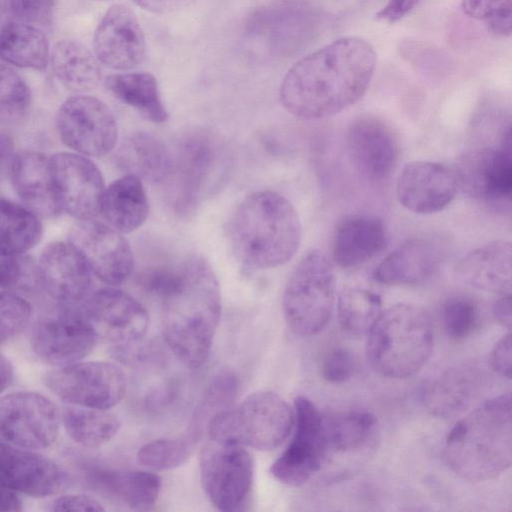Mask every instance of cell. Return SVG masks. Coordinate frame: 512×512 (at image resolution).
I'll use <instances>...</instances> for the list:
<instances>
[{
	"label": "cell",
	"instance_id": "1",
	"mask_svg": "<svg viewBox=\"0 0 512 512\" xmlns=\"http://www.w3.org/2000/svg\"><path fill=\"white\" fill-rule=\"evenodd\" d=\"M376 52L365 39L339 38L297 61L279 89L283 107L293 116L320 119L357 103L376 67Z\"/></svg>",
	"mask_w": 512,
	"mask_h": 512
},
{
	"label": "cell",
	"instance_id": "2",
	"mask_svg": "<svg viewBox=\"0 0 512 512\" xmlns=\"http://www.w3.org/2000/svg\"><path fill=\"white\" fill-rule=\"evenodd\" d=\"M161 300L167 345L187 368L201 367L210 355L221 315L220 287L208 262L199 256L186 260Z\"/></svg>",
	"mask_w": 512,
	"mask_h": 512
},
{
	"label": "cell",
	"instance_id": "3",
	"mask_svg": "<svg viewBox=\"0 0 512 512\" xmlns=\"http://www.w3.org/2000/svg\"><path fill=\"white\" fill-rule=\"evenodd\" d=\"M301 235L296 209L287 198L271 190L244 198L228 224L233 252L241 263L253 269L287 263L297 252Z\"/></svg>",
	"mask_w": 512,
	"mask_h": 512
},
{
	"label": "cell",
	"instance_id": "4",
	"mask_svg": "<svg viewBox=\"0 0 512 512\" xmlns=\"http://www.w3.org/2000/svg\"><path fill=\"white\" fill-rule=\"evenodd\" d=\"M443 458L458 476L486 481L505 472L512 462L511 396L487 400L451 429Z\"/></svg>",
	"mask_w": 512,
	"mask_h": 512
},
{
	"label": "cell",
	"instance_id": "5",
	"mask_svg": "<svg viewBox=\"0 0 512 512\" xmlns=\"http://www.w3.org/2000/svg\"><path fill=\"white\" fill-rule=\"evenodd\" d=\"M367 334L368 361L378 374L387 378L414 375L433 350L431 320L413 304H396L382 311Z\"/></svg>",
	"mask_w": 512,
	"mask_h": 512
},
{
	"label": "cell",
	"instance_id": "6",
	"mask_svg": "<svg viewBox=\"0 0 512 512\" xmlns=\"http://www.w3.org/2000/svg\"><path fill=\"white\" fill-rule=\"evenodd\" d=\"M293 426L290 405L274 392L259 391L214 414L207 423V433L214 441L271 451L286 440Z\"/></svg>",
	"mask_w": 512,
	"mask_h": 512
},
{
	"label": "cell",
	"instance_id": "7",
	"mask_svg": "<svg viewBox=\"0 0 512 512\" xmlns=\"http://www.w3.org/2000/svg\"><path fill=\"white\" fill-rule=\"evenodd\" d=\"M335 300V274L329 258L308 251L294 268L284 290L282 309L288 327L299 336H312L327 324Z\"/></svg>",
	"mask_w": 512,
	"mask_h": 512
},
{
	"label": "cell",
	"instance_id": "8",
	"mask_svg": "<svg viewBox=\"0 0 512 512\" xmlns=\"http://www.w3.org/2000/svg\"><path fill=\"white\" fill-rule=\"evenodd\" d=\"M224 148L208 131L193 132L181 141L167 179L175 213L189 214L218 189L228 165Z\"/></svg>",
	"mask_w": 512,
	"mask_h": 512
},
{
	"label": "cell",
	"instance_id": "9",
	"mask_svg": "<svg viewBox=\"0 0 512 512\" xmlns=\"http://www.w3.org/2000/svg\"><path fill=\"white\" fill-rule=\"evenodd\" d=\"M199 467L203 490L216 509L232 512L243 507L253 480V461L244 446L208 438Z\"/></svg>",
	"mask_w": 512,
	"mask_h": 512
},
{
	"label": "cell",
	"instance_id": "10",
	"mask_svg": "<svg viewBox=\"0 0 512 512\" xmlns=\"http://www.w3.org/2000/svg\"><path fill=\"white\" fill-rule=\"evenodd\" d=\"M46 387L66 404L110 409L126 392L125 374L106 361H78L54 367L44 375Z\"/></svg>",
	"mask_w": 512,
	"mask_h": 512
},
{
	"label": "cell",
	"instance_id": "11",
	"mask_svg": "<svg viewBox=\"0 0 512 512\" xmlns=\"http://www.w3.org/2000/svg\"><path fill=\"white\" fill-rule=\"evenodd\" d=\"M56 127L65 146L87 157L110 153L118 139L117 123L109 107L84 94L71 96L61 104Z\"/></svg>",
	"mask_w": 512,
	"mask_h": 512
},
{
	"label": "cell",
	"instance_id": "12",
	"mask_svg": "<svg viewBox=\"0 0 512 512\" xmlns=\"http://www.w3.org/2000/svg\"><path fill=\"white\" fill-rule=\"evenodd\" d=\"M61 413L46 396L17 391L0 398V437L31 450L51 447L58 438Z\"/></svg>",
	"mask_w": 512,
	"mask_h": 512
},
{
	"label": "cell",
	"instance_id": "13",
	"mask_svg": "<svg viewBox=\"0 0 512 512\" xmlns=\"http://www.w3.org/2000/svg\"><path fill=\"white\" fill-rule=\"evenodd\" d=\"M294 436L273 462L270 473L288 486H301L317 473L326 460L327 448L323 433V415L305 396L294 401Z\"/></svg>",
	"mask_w": 512,
	"mask_h": 512
},
{
	"label": "cell",
	"instance_id": "14",
	"mask_svg": "<svg viewBox=\"0 0 512 512\" xmlns=\"http://www.w3.org/2000/svg\"><path fill=\"white\" fill-rule=\"evenodd\" d=\"M54 196L61 212L86 221L100 214L105 183L101 171L87 156L57 152L49 156Z\"/></svg>",
	"mask_w": 512,
	"mask_h": 512
},
{
	"label": "cell",
	"instance_id": "15",
	"mask_svg": "<svg viewBox=\"0 0 512 512\" xmlns=\"http://www.w3.org/2000/svg\"><path fill=\"white\" fill-rule=\"evenodd\" d=\"M99 335L78 307L42 318L34 325L30 343L44 363L60 367L84 359L95 348Z\"/></svg>",
	"mask_w": 512,
	"mask_h": 512
},
{
	"label": "cell",
	"instance_id": "16",
	"mask_svg": "<svg viewBox=\"0 0 512 512\" xmlns=\"http://www.w3.org/2000/svg\"><path fill=\"white\" fill-rule=\"evenodd\" d=\"M79 310L96 329L99 337L117 345L128 346L141 340L149 327L146 308L128 293L103 288L89 293Z\"/></svg>",
	"mask_w": 512,
	"mask_h": 512
},
{
	"label": "cell",
	"instance_id": "17",
	"mask_svg": "<svg viewBox=\"0 0 512 512\" xmlns=\"http://www.w3.org/2000/svg\"><path fill=\"white\" fill-rule=\"evenodd\" d=\"M69 240L79 249L92 274L103 283L118 286L130 277L134 256L123 233L92 219L80 221Z\"/></svg>",
	"mask_w": 512,
	"mask_h": 512
},
{
	"label": "cell",
	"instance_id": "18",
	"mask_svg": "<svg viewBox=\"0 0 512 512\" xmlns=\"http://www.w3.org/2000/svg\"><path fill=\"white\" fill-rule=\"evenodd\" d=\"M452 170L458 188L473 199L487 204L510 200L512 161L509 147H482L466 151Z\"/></svg>",
	"mask_w": 512,
	"mask_h": 512
},
{
	"label": "cell",
	"instance_id": "19",
	"mask_svg": "<svg viewBox=\"0 0 512 512\" xmlns=\"http://www.w3.org/2000/svg\"><path fill=\"white\" fill-rule=\"evenodd\" d=\"M92 275L83 255L70 240L47 245L36 266V278L45 293L68 306L79 304L90 293Z\"/></svg>",
	"mask_w": 512,
	"mask_h": 512
},
{
	"label": "cell",
	"instance_id": "20",
	"mask_svg": "<svg viewBox=\"0 0 512 512\" xmlns=\"http://www.w3.org/2000/svg\"><path fill=\"white\" fill-rule=\"evenodd\" d=\"M458 189L452 169L434 161L415 160L402 168L396 183V196L407 210L425 215L448 207Z\"/></svg>",
	"mask_w": 512,
	"mask_h": 512
},
{
	"label": "cell",
	"instance_id": "21",
	"mask_svg": "<svg viewBox=\"0 0 512 512\" xmlns=\"http://www.w3.org/2000/svg\"><path fill=\"white\" fill-rule=\"evenodd\" d=\"M93 51L99 62L114 70H129L142 63L145 37L129 7L116 4L105 12L94 32Z\"/></svg>",
	"mask_w": 512,
	"mask_h": 512
},
{
	"label": "cell",
	"instance_id": "22",
	"mask_svg": "<svg viewBox=\"0 0 512 512\" xmlns=\"http://www.w3.org/2000/svg\"><path fill=\"white\" fill-rule=\"evenodd\" d=\"M346 147L354 167L370 180L388 178L396 166V136L378 117L362 115L354 119L347 129Z\"/></svg>",
	"mask_w": 512,
	"mask_h": 512
},
{
	"label": "cell",
	"instance_id": "23",
	"mask_svg": "<svg viewBox=\"0 0 512 512\" xmlns=\"http://www.w3.org/2000/svg\"><path fill=\"white\" fill-rule=\"evenodd\" d=\"M62 484V470L50 458L35 450L0 442L1 486L43 498L56 494Z\"/></svg>",
	"mask_w": 512,
	"mask_h": 512
},
{
	"label": "cell",
	"instance_id": "24",
	"mask_svg": "<svg viewBox=\"0 0 512 512\" xmlns=\"http://www.w3.org/2000/svg\"><path fill=\"white\" fill-rule=\"evenodd\" d=\"M444 255V247L435 237H413L391 252L376 267L373 277L386 285L421 283L439 269Z\"/></svg>",
	"mask_w": 512,
	"mask_h": 512
},
{
	"label": "cell",
	"instance_id": "25",
	"mask_svg": "<svg viewBox=\"0 0 512 512\" xmlns=\"http://www.w3.org/2000/svg\"><path fill=\"white\" fill-rule=\"evenodd\" d=\"M387 229L374 215L353 214L341 220L332 240V260L342 268H352L374 258L387 245Z\"/></svg>",
	"mask_w": 512,
	"mask_h": 512
},
{
	"label": "cell",
	"instance_id": "26",
	"mask_svg": "<svg viewBox=\"0 0 512 512\" xmlns=\"http://www.w3.org/2000/svg\"><path fill=\"white\" fill-rule=\"evenodd\" d=\"M10 179L24 206L41 216H55L61 211L56 202L49 156L26 150L16 154L10 168Z\"/></svg>",
	"mask_w": 512,
	"mask_h": 512
},
{
	"label": "cell",
	"instance_id": "27",
	"mask_svg": "<svg viewBox=\"0 0 512 512\" xmlns=\"http://www.w3.org/2000/svg\"><path fill=\"white\" fill-rule=\"evenodd\" d=\"M457 276L476 289L508 294L512 280L511 243L496 240L465 255L456 266Z\"/></svg>",
	"mask_w": 512,
	"mask_h": 512
},
{
	"label": "cell",
	"instance_id": "28",
	"mask_svg": "<svg viewBox=\"0 0 512 512\" xmlns=\"http://www.w3.org/2000/svg\"><path fill=\"white\" fill-rule=\"evenodd\" d=\"M100 214L105 223L125 234L130 233L146 221L149 202L142 181L125 174L105 188Z\"/></svg>",
	"mask_w": 512,
	"mask_h": 512
},
{
	"label": "cell",
	"instance_id": "29",
	"mask_svg": "<svg viewBox=\"0 0 512 512\" xmlns=\"http://www.w3.org/2000/svg\"><path fill=\"white\" fill-rule=\"evenodd\" d=\"M119 166L141 181L162 183L171 173L173 156L157 137L146 132H135L121 144L117 154Z\"/></svg>",
	"mask_w": 512,
	"mask_h": 512
},
{
	"label": "cell",
	"instance_id": "30",
	"mask_svg": "<svg viewBox=\"0 0 512 512\" xmlns=\"http://www.w3.org/2000/svg\"><path fill=\"white\" fill-rule=\"evenodd\" d=\"M89 481L134 510L151 508L157 501L162 485L156 473L131 469L92 470Z\"/></svg>",
	"mask_w": 512,
	"mask_h": 512
},
{
	"label": "cell",
	"instance_id": "31",
	"mask_svg": "<svg viewBox=\"0 0 512 512\" xmlns=\"http://www.w3.org/2000/svg\"><path fill=\"white\" fill-rule=\"evenodd\" d=\"M478 375L471 367L447 370L433 380L423 392L429 412L438 417H454L463 413L477 393Z\"/></svg>",
	"mask_w": 512,
	"mask_h": 512
},
{
	"label": "cell",
	"instance_id": "32",
	"mask_svg": "<svg viewBox=\"0 0 512 512\" xmlns=\"http://www.w3.org/2000/svg\"><path fill=\"white\" fill-rule=\"evenodd\" d=\"M50 45L39 28L19 21H10L0 27V59L7 64L45 70L50 61Z\"/></svg>",
	"mask_w": 512,
	"mask_h": 512
},
{
	"label": "cell",
	"instance_id": "33",
	"mask_svg": "<svg viewBox=\"0 0 512 512\" xmlns=\"http://www.w3.org/2000/svg\"><path fill=\"white\" fill-rule=\"evenodd\" d=\"M49 64L58 81L72 91L92 90L101 80L95 54L74 40L57 42L51 49Z\"/></svg>",
	"mask_w": 512,
	"mask_h": 512
},
{
	"label": "cell",
	"instance_id": "34",
	"mask_svg": "<svg viewBox=\"0 0 512 512\" xmlns=\"http://www.w3.org/2000/svg\"><path fill=\"white\" fill-rule=\"evenodd\" d=\"M107 90L124 104L133 107L154 123L168 119L156 78L147 72L111 74L105 79Z\"/></svg>",
	"mask_w": 512,
	"mask_h": 512
},
{
	"label": "cell",
	"instance_id": "35",
	"mask_svg": "<svg viewBox=\"0 0 512 512\" xmlns=\"http://www.w3.org/2000/svg\"><path fill=\"white\" fill-rule=\"evenodd\" d=\"M61 424L69 438L86 448H98L118 433L121 422L109 409L69 405L63 408Z\"/></svg>",
	"mask_w": 512,
	"mask_h": 512
},
{
	"label": "cell",
	"instance_id": "36",
	"mask_svg": "<svg viewBox=\"0 0 512 512\" xmlns=\"http://www.w3.org/2000/svg\"><path fill=\"white\" fill-rule=\"evenodd\" d=\"M42 238V224L26 206L0 197V254L20 256Z\"/></svg>",
	"mask_w": 512,
	"mask_h": 512
},
{
	"label": "cell",
	"instance_id": "37",
	"mask_svg": "<svg viewBox=\"0 0 512 512\" xmlns=\"http://www.w3.org/2000/svg\"><path fill=\"white\" fill-rule=\"evenodd\" d=\"M377 420L367 411H349L331 416L323 415V433L327 448L350 453L367 447L374 439Z\"/></svg>",
	"mask_w": 512,
	"mask_h": 512
},
{
	"label": "cell",
	"instance_id": "38",
	"mask_svg": "<svg viewBox=\"0 0 512 512\" xmlns=\"http://www.w3.org/2000/svg\"><path fill=\"white\" fill-rule=\"evenodd\" d=\"M200 432L192 427L182 435L156 439L143 445L137 462L151 471L171 470L185 464L197 446Z\"/></svg>",
	"mask_w": 512,
	"mask_h": 512
},
{
	"label": "cell",
	"instance_id": "39",
	"mask_svg": "<svg viewBox=\"0 0 512 512\" xmlns=\"http://www.w3.org/2000/svg\"><path fill=\"white\" fill-rule=\"evenodd\" d=\"M339 323L346 332L353 335L368 333L382 312L378 294L359 287L344 289L337 304Z\"/></svg>",
	"mask_w": 512,
	"mask_h": 512
},
{
	"label": "cell",
	"instance_id": "40",
	"mask_svg": "<svg viewBox=\"0 0 512 512\" xmlns=\"http://www.w3.org/2000/svg\"><path fill=\"white\" fill-rule=\"evenodd\" d=\"M31 91L11 67L0 65V121L17 122L29 111Z\"/></svg>",
	"mask_w": 512,
	"mask_h": 512
},
{
	"label": "cell",
	"instance_id": "41",
	"mask_svg": "<svg viewBox=\"0 0 512 512\" xmlns=\"http://www.w3.org/2000/svg\"><path fill=\"white\" fill-rule=\"evenodd\" d=\"M461 7L468 17L484 22L487 30L495 36H510L511 0H462Z\"/></svg>",
	"mask_w": 512,
	"mask_h": 512
},
{
	"label": "cell",
	"instance_id": "42",
	"mask_svg": "<svg viewBox=\"0 0 512 512\" xmlns=\"http://www.w3.org/2000/svg\"><path fill=\"white\" fill-rule=\"evenodd\" d=\"M32 307L21 295L0 291V346L18 336L30 323Z\"/></svg>",
	"mask_w": 512,
	"mask_h": 512
},
{
	"label": "cell",
	"instance_id": "43",
	"mask_svg": "<svg viewBox=\"0 0 512 512\" xmlns=\"http://www.w3.org/2000/svg\"><path fill=\"white\" fill-rule=\"evenodd\" d=\"M237 384V378L231 371L224 370L216 374L204 394L194 421L203 425V420L207 417L210 419L217 412L230 407L237 393Z\"/></svg>",
	"mask_w": 512,
	"mask_h": 512
},
{
	"label": "cell",
	"instance_id": "44",
	"mask_svg": "<svg viewBox=\"0 0 512 512\" xmlns=\"http://www.w3.org/2000/svg\"><path fill=\"white\" fill-rule=\"evenodd\" d=\"M477 319V308L469 298L452 297L442 307L443 327L447 336L453 340L469 336L476 327Z\"/></svg>",
	"mask_w": 512,
	"mask_h": 512
},
{
	"label": "cell",
	"instance_id": "45",
	"mask_svg": "<svg viewBox=\"0 0 512 512\" xmlns=\"http://www.w3.org/2000/svg\"><path fill=\"white\" fill-rule=\"evenodd\" d=\"M55 0H8V8L16 21L36 27L48 25Z\"/></svg>",
	"mask_w": 512,
	"mask_h": 512
},
{
	"label": "cell",
	"instance_id": "46",
	"mask_svg": "<svg viewBox=\"0 0 512 512\" xmlns=\"http://www.w3.org/2000/svg\"><path fill=\"white\" fill-rule=\"evenodd\" d=\"M357 363L350 350L337 347L332 349L322 362L323 378L333 384L347 382L355 374Z\"/></svg>",
	"mask_w": 512,
	"mask_h": 512
},
{
	"label": "cell",
	"instance_id": "47",
	"mask_svg": "<svg viewBox=\"0 0 512 512\" xmlns=\"http://www.w3.org/2000/svg\"><path fill=\"white\" fill-rule=\"evenodd\" d=\"M52 511H104L102 504L93 497L83 494H67L56 498L52 503Z\"/></svg>",
	"mask_w": 512,
	"mask_h": 512
},
{
	"label": "cell",
	"instance_id": "48",
	"mask_svg": "<svg viewBox=\"0 0 512 512\" xmlns=\"http://www.w3.org/2000/svg\"><path fill=\"white\" fill-rule=\"evenodd\" d=\"M25 277V264L19 256L0 254V291L10 290L19 285Z\"/></svg>",
	"mask_w": 512,
	"mask_h": 512
},
{
	"label": "cell",
	"instance_id": "49",
	"mask_svg": "<svg viewBox=\"0 0 512 512\" xmlns=\"http://www.w3.org/2000/svg\"><path fill=\"white\" fill-rule=\"evenodd\" d=\"M511 333L505 334L494 346L491 365L501 376L511 377Z\"/></svg>",
	"mask_w": 512,
	"mask_h": 512
},
{
	"label": "cell",
	"instance_id": "50",
	"mask_svg": "<svg viewBox=\"0 0 512 512\" xmlns=\"http://www.w3.org/2000/svg\"><path fill=\"white\" fill-rule=\"evenodd\" d=\"M419 2L420 0H388L376 13V18L389 23L397 22L410 13Z\"/></svg>",
	"mask_w": 512,
	"mask_h": 512
},
{
	"label": "cell",
	"instance_id": "51",
	"mask_svg": "<svg viewBox=\"0 0 512 512\" xmlns=\"http://www.w3.org/2000/svg\"><path fill=\"white\" fill-rule=\"evenodd\" d=\"M492 313L497 322L508 329L511 328L512 318L510 293L502 294V296L494 302L492 306Z\"/></svg>",
	"mask_w": 512,
	"mask_h": 512
},
{
	"label": "cell",
	"instance_id": "52",
	"mask_svg": "<svg viewBox=\"0 0 512 512\" xmlns=\"http://www.w3.org/2000/svg\"><path fill=\"white\" fill-rule=\"evenodd\" d=\"M138 6L153 13H166L178 7L183 0H133Z\"/></svg>",
	"mask_w": 512,
	"mask_h": 512
},
{
	"label": "cell",
	"instance_id": "53",
	"mask_svg": "<svg viewBox=\"0 0 512 512\" xmlns=\"http://www.w3.org/2000/svg\"><path fill=\"white\" fill-rule=\"evenodd\" d=\"M22 502L16 492L0 485V511H22Z\"/></svg>",
	"mask_w": 512,
	"mask_h": 512
},
{
	"label": "cell",
	"instance_id": "54",
	"mask_svg": "<svg viewBox=\"0 0 512 512\" xmlns=\"http://www.w3.org/2000/svg\"><path fill=\"white\" fill-rule=\"evenodd\" d=\"M13 380V366L10 361L0 354V394L4 392Z\"/></svg>",
	"mask_w": 512,
	"mask_h": 512
},
{
	"label": "cell",
	"instance_id": "55",
	"mask_svg": "<svg viewBox=\"0 0 512 512\" xmlns=\"http://www.w3.org/2000/svg\"><path fill=\"white\" fill-rule=\"evenodd\" d=\"M1 12H2V5L0 3V18H1Z\"/></svg>",
	"mask_w": 512,
	"mask_h": 512
}]
</instances>
